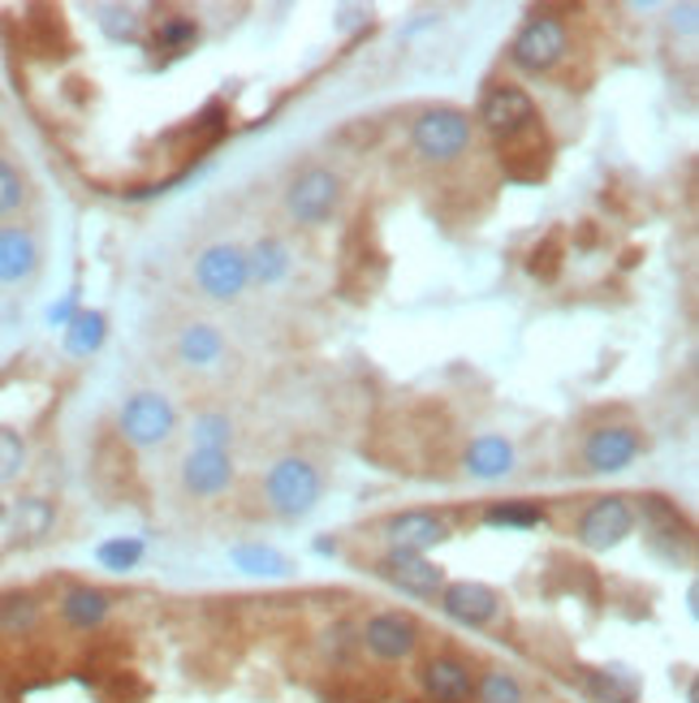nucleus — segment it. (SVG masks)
Masks as SVG:
<instances>
[{"mask_svg": "<svg viewBox=\"0 0 699 703\" xmlns=\"http://www.w3.org/2000/svg\"><path fill=\"white\" fill-rule=\"evenodd\" d=\"M320 492H324L320 470L311 467L307 458H281L269 470V479H264V497H269L272 513H281V518L311 513L315 501H320Z\"/></svg>", "mask_w": 699, "mask_h": 703, "instance_id": "1", "label": "nucleus"}, {"mask_svg": "<svg viewBox=\"0 0 699 703\" xmlns=\"http://www.w3.org/2000/svg\"><path fill=\"white\" fill-rule=\"evenodd\" d=\"M411 143L432 164H449V160L463 156L466 143H470V118L463 109H427L411 130Z\"/></svg>", "mask_w": 699, "mask_h": 703, "instance_id": "2", "label": "nucleus"}, {"mask_svg": "<svg viewBox=\"0 0 699 703\" xmlns=\"http://www.w3.org/2000/svg\"><path fill=\"white\" fill-rule=\"evenodd\" d=\"M566 43H570L566 22L557 13H536L509 43V61L518 70H527V74H544V70H553L566 57Z\"/></svg>", "mask_w": 699, "mask_h": 703, "instance_id": "3", "label": "nucleus"}, {"mask_svg": "<svg viewBox=\"0 0 699 703\" xmlns=\"http://www.w3.org/2000/svg\"><path fill=\"white\" fill-rule=\"evenodd\" d=\"M194 285L216 298V303H233L246 285H251V268H246V251L233 242H216L194 259Z\"/></svg>", "mask_w": 699, "mask_h": 703, "instance_id": "4", "label": "nucleus"}, {"mask_svg": "<svg viewBox=\"0 0 699 703\" xmlns=\"http://www.w3.org/2000/svg\"><path fill=\"white\" fill-rule=\"evenodd\" d=\"M121 436L134 445V449H152L160 440H169V431L178 424L173 415V401L160 397V393H134L125 406H121Z\"/></svg>", "mask_w": 699, "mask_h": 703, "instance_id": "5", "label": "nucleus"}, {"mask_svg": "<svg viewBox=\"0 0 699 703\" xmlns=\"http://www.w3.org/2000/svg\"><path fill=\"white\" fill-rule=\"evenodd\" d=\"M337 195H342V182L333 169H307L294 177V186L285 191V207L298 225H320L333 216L337 207Z\"/></svg>", "mask_w": 699, "mask_h": 703, "instance_id": "6", "label": "nucleus"}, {"mask_svg": "<svg viewBox=\"0 0 699 703\" xmlns=\"http://www.w3.org/2000/svg\"><path fill=\"white\" fill-rule=\"evenodd\" d=\"M630 531H635V509H630L626 497H600V501H591V506L582 509L579 518V540L591 552L618 548Z\"/></svg>", "mask_w": 699, "mask_h": 703, "instance_id": "7", "label": "nucleus"}, {"mask_svg": "<svg viewBox=\"0 0 699 703\" xmlns=\"http://www.w3.org/2000/svg\"><path fill=\"white\" fill-rule=\"evenodd\" d=\"M479 121L497 134V139H518L523 130L536 125V100L523 91V86H493L479 104Z\"/></svg>", "mask_w": 699, "mask_h": 703, "instance_id": "8", "label": "nucleus"}, {"mask_svg": "<svg viewBox=\"0 0 699 703\" xmlns=\"http://www.w3.org/2000/svg\"><path fill=\"white\" fill-rule=\"evenodd\" d=\"M363 648L376 661H406L419 648V625L402 613H376L372 622L363 625Z\"/></svg>", "mask_w": 699, "mask_h": 703, "instance_id": "9", "label": "nucleus"}, {"mask_svg": "<svg viewBox=\"0 0 699 703\" xmlns=\"http://www.w3.org/2000/svg\"><path fill=\"white\" fill-rule=\"evenodd\" d=\"M639 458V431L626 428V424H614V428H596L582 445V462L600 475H614V470H626Z\"/></svg>", "mask_w": 699, "mask_h": 703, "instance_id": "10", "label": "nucleus"}, {"mask_svg": "<svg viewBox=\"0 0 699 703\" xmlns=\"http://www.w3.org/2000/svg\"><path fill=\"white\" fill-rule=\"evenodd\" d=\"M440 609L463 625H488L497 613H502V595L488 583H445L440 587Z\"/></svg>", "mask_w": 699, "mask_h": 703, "instance_id": "11", "label": "nucleus"}, {"mask_svg": "<svg viewBox=\"0 0 699 703\" xmlns=\"http://www.w3.org/2000/svg\"><path fill=\"white\" fill-rule=\"evenodd\" d=\"M381 574L393 587L411 591V595H436L445 587V570L436 561H427L424 552H406V548H393L385 561H381Z\"/></svg>", "mask_w": 699, "mask_h": 703, "instance_id": "12", "label": "nucleus"}, {"mask_svg": "<svg viewBox=\"0 0 699 703\" xmlns=\"http://www.w3.org/2000/svg\"><path fill=\"white\" fill-rule=\"evenodd\" d=\"M419 682H424V695L432 703H470V695H475L470 664H463L458 656H432L419 669Z\"/></svg>", "mask_w": 699, "mask_h": 703, "instance_id": "13", "label": "nucleus"}, {"mask_svg": "<svg viewBox=\"0 0 699 703\" xmlns=\"http://www.w3.org/2000/svg\"><path fill=\"white\" fill-rule=\"evenodd\" d=\"M388 540L393 548H406V552H424L436 544H445L449 540V522L445 518H436V513H427V509H406V513H393L385 522Z\"/></svg>", "mask_w": 699, "mask_h": 703, "instance_id": "14", "label": "nucleus"}, {"mask_svg": "<svg viewBox=\"0 0 699 703\" xmlns=\"http://www.w3.org/2000/svg\"><path fill=\"white\" fill-rule=\"evenodd\" d=\"M233 479L230 449H191L182 462V483L194 497H221Z\"/></svg>", "mask_w": 699, "mask_h": 703, "instance_id": "15", "label": "nucleus"}, {"mask_svg": "<svg viewBox=\"0 0 699 703\" xmlns=\"http://www.w3.org/2000/svg\"><path fill=\"white\" fill-rule=\"evenodd\" d=\"M39 268V242L22 225H0V285H22Z\"/></svg>", "mask_w": 699, "mask_h": 703, "instance_id": "16", "label": "nucleus"}, {"mask_svg": "<svg viewBox=\"0 0 699 703\" xmlns=\"http://www.w3.org/2000/svg\"><path fill=\"white\" fill-rule=\"evenodd\" d=\"M463 462L475 479H502V475L514 470V445L505 436H497V431H484V436H475L466 445Z\"/></svg>", "mask_w": 699, "mask_h": 703, "instance_id": "17", "label": "nucleus"}, {"mask_svg": "<svg viewBox=\"0 0 699 703\" xmlns=\"http://www.w3.org/2000/svg\"><path fill=\"white\" fill-rule=\"evenodd\" d=\"M113 613V600L100 591V587H70L61 595V618L74 625V630H100Z\"/></svg>", "mask_w": 699, "mask_h": 703, "instance_id": "18", "label": "nucleus"}, {"mask_svg": "<svg viewBox=\"0 0 699 703\" xmlns=\"http://www.w3.org/2000/svg\"><path fill=\"white\" fill-rule=\"evenodd\" d=\"M246 268L255 285H281L290 276V246L281 237H264L246 251Z\"/></svg>", "mask_w": 699, "mask_h": 703, "instance_id": "19", "label": "nucleus"}, {"mask_svg": "<svg viewBox=\"0 0 699 703\" xmlns=\"http://www.w3.org/2000/svg\"><path fill=\"white\" fill-rule=\"evenodd\" d=\"M178 354H182V363H191V367H212V363L225 354V337H221L212 324H191V328H182V337H178Z\"/></svg>", "mask_w": 699, "mask_h": 703, "instance_id": "20", "label": "nucleus"}, {"mask_svg": "<svg viewBox=\"0 0 699 703\" xmlns=\"http://www.w3.org/2000/svg\"><path fill=\"white\" fill-rule=\"evenodd\" d=\"M104 346V315L100 312H78L70 324H65V350L87 358Z\"/></svg>", "mask_w": 699, "mask_h": 703, "instance_id": "21", "label": "nucleus"}, {"mask_svg": "<svg viewBox=\"0 0 699 703\" xmlns=\"http://www.w3.org/2000/svg\"><path fill=\"white\" fill-rule=\"evenodd\" d=\"M36 625H39L36 595L18 591V595H4V600H0V630H4V634H27V630H36Z\"/></svg>", "mask_w": 699, "mask_h": 703, "instance_id": "22", "label": "nucleus"}, {"mask_svg": "<svg viewBox=\"0 0 699 703\" xmlns=\"http://www.w3.org/2000/svg\"><path fill=\"white\" fill-rule=\"evenodd\" d=\"M475 700L479 703H527V691L514 673L505 669H488L479 682H475Z\"/></svg>", "mask_w": 699, "mask_h": 703, "instance_id": "23", "label": "nucleus"}, {"mask_svg": "<svg viewBox=\"0 0 699 703\" xmlns=\"http://www.w3.org/2000/svg\"><path fill=\"white\" fill-rule=\"evenodd\" d=\"M230 557H233V566H237V570H246V574H269V579H281V574L290 570V561H285L281 552H272V548H260V544L233 548Z\"/></svg>", "mask_w": 699, "mask_h": 703, "instance_id": "24", "label": "nucleus"}, {"mask_svg": "<svg viewBox=\"0 0 699 703\" xmlns=\"http://www.w3.org/2000/svg\"><path fill=\"white\" fill-rule=\"evenodd\" d=\"M484 522H493V527H540L544 509L536 501H497V506H488Z\"/></svg>", "mask_w": 699, "mask_h": 703, "instance_id": "25", "label": "nucleus"}, {"mask_svg": "<svg viewBox=\"0 0 699 703\" xmlns=\"http://www.w3.org/2000/svg\"><path fill=\"white\" fill-rule=\"evenodd\" d=\"M95 561L104 566V570H113V574H125V570H134L139 561H143V540H104V544L95 548Z\"/></svg>", "mask_w": 699, "mask_h": 703, "instance_id": "26", "label": "nucleus"}, {"mask_svg": "<svg viewBox=\"0 0 699 703\" xmlns=\"http://www.w3.org/2000/svg\"><path fill=\"white\" fill-rule=\"evenodd\" d=\"M191 436H194V449H225V445H230V436H233L230 415H221V410H207V415H199V419H194V428H191Z\"/></svg>", "mask_w": 699, "mask_h": 703, "instance_id": "27", "label": "nucleus"}, {"mask_svg": "<svg viewBox=\"0 0 699 703\" xmlns=\"http://www.w3.org/2000/svg\"><path fill=\"white\" fill-rule=\"evenodd\" d=\"M22 203H27V182H22V173L9 160L0 156V221L13 216Z\"/></svg>", "mask_w": 699, "mask_h": 703, "instance_id": "28", "label": "nucleus"}, {"mask_svg": "<svg viewBox=\"0 0 699 703\" xmlns=\"http://www.w3.org/2000/svg\"><path fill=\"white\" fill-rule=\"evenodd\" d=\"M48 527H52V506H48V501H39V497H27V501L18 506V536L39 540Z\"/></svg>", "mask_w": 699, "mask_h": 703, "instance_id": "29", "label": "nucleus"}, {"mask_svg": "<svg viewBox=\"0 0 699 703\" xmlns=\"http://www.w3.org/2000/svg\"><path fill=\"white\" fill-rule=\"evenodd\" d=\"M596 691H600L609 703H635V682H630V677H621V673H600Z\"/></svg>", "mask_w": 699, "mask_h": 703, "instance_id": "30", "label": "nucleus"}, {"mask_svg": "<svg viewBox=\"0 0 699 703\" xmlns=\"http://www.w3.org/2000/svg\"><path fill=\"white\" fill-rule=\"evenodd\" d=\"M18 467H22V440L13 431H0V479L18 475Z\"/></svg>", "mask_w": 699, "mask_h": 703, "instance_id": "31", "label": "nucleus"}, {"mask_svg": "<svg viewBox=\"0 0 699 703\" xmlns=\"http://www.w3.org/2000/svg\"><path fill=\"white\" fill-rule=\"evenodd\" d=\"M194 22L191 18H178V22H164V31H160V40L173 43V48H182V43H194Z\"/></svg>", "mask_w": 699, "mask_h": 703, "instance_id": "32", "label": "nucleus"}, {"mask_svg": "<svg viewBox=\"0 0 699 703\" xmlns=\"http://www.w3.org/2000/svg\"><path fill=\"white\" fill-rule=\"evenodd\" d=\"M78 315V298L74 294H70V298H65V303H61V307H52V312H48V319H52V324H61V328H65V324H70V319H74Z\"/></svg>", "mask_w": 699, "mask_h": 703, "instance_id": "33", "label": "nucleus"}, {"mask_svg": "<svg viewBox=\"0 0 699 703\" xmlns=\"http://www.w3.org/2000/svg\"><path fill=\"white\" fill-rule=\"evenodd\" d=\"M315 552H320V557H328V552H337V544H328V540H315Z\"/></svg>", "mask_w": 699, "mask_h": 703, "instance_id": "34", "label": "nucleus"}, {"mask_svg": "<svg viewBox=\"0 0 699 703\" xmlns=\"http://www.w3.org/2000/svg\"><path fill=\"white\" fill-rule=\"evenodd\" d=\"M0 518H4V501H0Z\"/></svg>", "mask_w": 699, "mask_h": 703, "instance_id": "35", "label": "nucleus"}]
</instances>
